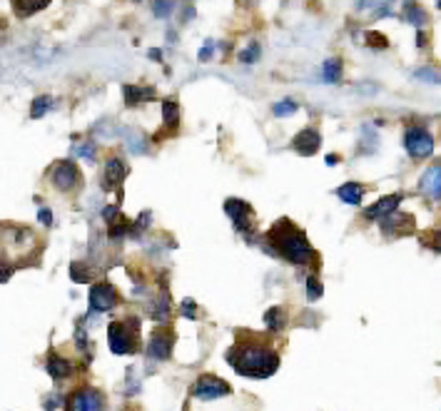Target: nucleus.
Segmentation results:
<instances>
[{
    "label": "nucleus",
    "mask_w": 441,
    "mask_h": 411,
    "mask_svg": "<svg viewBox=\"0 0 441 411\" xmlns=\"http://www.w3.org/2000/svg\"><path fill=\"white\" fill-rule=\"evenodd\" d=\"M127 165H125V160H120V157H110L107 160V165H105V177H103V187L105 189H117L123 187V182L127 180Z\"/></svg>",
    "instance_id": "nucleus-12"
},
{
    "label": "nucleus",
    "mask_w": 441,
    "mask_h": 411,
    "mask_svg": "<svg viewBox=\"0 0 441 411\" xmlns=\"http://www.w3.org/2000/svg\"><path fill=\"white\" fill-rule=\"evenodd\" d=\"M45 366H48V374H50L52 379H68L72 374V369H75V366H72L68 359H63L60 354H50Z\"/></svg>",
    "instance_id": "nucleus-17"
},
{
    "label": "nucleus",
    "mask_w": 441,
    "mask_h": 411,
    "mask_svg": "<svg viewBox=\"0 0 441 411\" xmlns=\"http://www.w3.org/2000/svg\"><path fill=\"white\" fill-rule=\"evenodd\" d=\"M38 220H40L43 224H45V227H52V212H50L48 207L40 209V212H38Z\"/></svg>",
    "instance_id": "nucleus-36"
},
{
    "label": "nucleus",
    "mask_w": 441,
    "mask_h": 411,
    "mask_svg": "<svg viewBox=\"0 0 441 411\" xmlns=\"http://www.w3.org/2000/svg\"><path fill=\"white\" fill-rule=\"evenodd\" d=\"M117 304V289L107 282H98L90 289V312H110Z\"/></svg>",
    "instance_id": "nucleus-10"
},
{
    "label": "nucleus",
    "mask_w": 441,
    "mask_h": 411,
    "mask_svg": "<svg viewBox=\"0 0 441 411\" xmlns=\"http://www.w3.org/2000/svg\"><path fill=\"white\" fill-rule=\"evenodd\" d=\"M334 162H339V157H334V155L327 157V165H334Z\"/></svg>",
    "instance_id": "nucleus-43"
},
{
    "label": "nucleus",
    "mask_w": 441,
    "mask_h": 411,
    "mask_svg": "<svg viewBox=\"0 0 441 411\" xmlns=\"http://www.w3.org/2000/svg\"><path fill=\"white\" fill-rule=\"evenodd\" d=\"M150 58H152V60H160V58H163V52H160V50H150Z\"/></svg>",
    "instance_id": "nucleus-42"
},
{
    "label": "nucleus",
    "mask_w": 441,
    "mask_h": 411,
    "mask_svg": "<svg viewBox=\"0 0 441 411\" xmlns=\"http://www.w3.org/2000/svg\"><path fill=\"white\" fill-rule=\"evenodd\" d=\"M152 10H155L157 18H167V15L175 10V3H155V6H152Z\"/></svg>",
    "instance_id": "nucleus-33"
},
{
    "label": "nucleus",
    "mask_w": 441,
    "mask_h": 411,
    "mask_svg": "<svg viewBox=\"0 0 441 411\" xmlns=\"http://www.w3.org/2000/svg\"><path fill=\"white\" fill-rule=\"evenodd\" d=\"M404 147L411 157H429L434 152V135L424 127H411L404 137Z\"/></svg>",
    "instance_id": "nucleus-7"
},
{
    "label": "nucleus",
    "mask_w": 441,
    "mask_h": 411,
    "mask_svg": "<svg viewBox=\"0 0 441 411\" xmlns=\"http://www.w3.org/2000/svg\"><path fill=\"white\" fill-rule=\"evenodd\" d=\"M68 411H105V397L92 386H80L70 394L65 404Z\"/></svg>",
    "instance_id": "nucleus-5"
},
{
    "label": "nucleus",
    "mask_w": 441,
    "mask_h": 411,
    "mask_svg": "<svg viewBox=\"0 0 441 411\" xmlns=\"http://www.w3.org/2000/svg\"><path fill=\"white\" fill-rule=\"evenodd\" d=\"M225 212L229 215V220L234 222L237 232L242 235H252L254 232V220H252V207L242 200H227L225 202Z\"/></svg>",
    "instance_id": "nucleus-8"
},
{
    "label": "nucleus",
    "mask_w": 441,
    "mask_h": 411,
    "mask_svg": "<svg viewBox=\"0 0 441 411\" xmlns=\"http://www.w3.org/2000/svg\"><path fill=\"white\" fill-rule=\"evenodd\" d=\"M212 48H214V40H207V45H205V50L200 52V58L202 60H209V52H212Z\"/></svg>",
    "instance_id": "nucleus-41"
},
{
    "label": "nucleus",
    "mask_w": 441,
    "mask_h": 411,
    "mask_svg": "<svg viewBox=\"0 0 441 411\" xmlns=\"http://www.w3.org/2000/svg\"><path fill=\"white\" fill-rule=\"evenodd\" d=\"M337 197L347 204H359L362 202V197H364V187L357 182H347L337 189Z\"/></svg>",
    "instance_id": "nucleus-19"
},
{
    "label": "nucleus",
    "mask_w": 441,
    "mask_h": 411,
    "mask_svg": "<svg viewBox=\"0 0 441 411\" xmlns=\"http://www.w3.org/2000/svg\"><path fill=\"white\" fill-rule=\"evenodd\" d=\"M265 324L267 329L272 334H279V332H285V326H287V312L282 307H272L269 312L265 314Z\"/></svg>",
    "instance_id": "nucleus-18"
},
{
    "label": "nucleus",
    "mask_w": 441,
    "mask_h": 411,
    "mask_svg": "<svg viewBox=\"0 0 441 411\" xmlns=\"http://www.w3.org/2000/svg\"><path fill=\"white\" fill-rule=\"evenodd\" d=\"M367 35H369V38H367V43H369L371 48H376V45H379V48H387V45H389V43H387V40L382 38V33H367Z\"/></svg>",
    "instance_id": "nucleus-35"
},
{
    "label": "nucleus",
    "mask_w": 441,
    "mask_h": 411,
    "mask_svg": "<svg viewBox=\"0 0 441 411\" xmlns=\"http://www.w3.org/2000/svg\"><path fill=\"white\" fill-rule=\"evenodd\" d=\"M192 397L195 399H202V401H212V399H222L227 397V394H232V386L225 381V379H217L212 377V374H205V377H200L192 384Z\"/></svg>",
    "instance_id": "nucleus-4"
},
{
    "label": "nucleus",
    "mask_w": 441,
    "mask_h": 411,
    "mask_svg": "<svg viewBox=\"0 0 441 411\" xmlns=\"http://www.w3.org/2000/svg\"><path fill=\"white\" fill-rule=\"evenodd\" d=\"M382 232L384 235H411L414 232V217L407 212H391L382 220Z\"/></svg>",
    "instance_id": "nucleus-11"
},
{
    "label": "nucleus",
    "mask_w": 441,
    "mask_h": 411,
    "mask_svg": "<svg viewBox=\"0 0 441 411\" xmlns=\"http://www.w3.org/2000/svg\"><path fill=\"white\" fill-rule=\"evenodd\" d=\"M43 8H48V0H15L13 3V10L20 15V18H28V15L38 13V10H43Z\"/></svg>",
    "instance_id": "nucleus-20"
},
{
    "label": "nucleus",
    "mask_w": 441,
    "mask_h": 411,
    "mask_svg": "<svg viewBox=\"0 0 441 411\" xmlns=\"http://www.w3.org/2000/svg\"><path fill=\"white\" fill-rule=\"evenodd\" d=\"M267 240L274 244V249L269 252L272 257H285L287 262L299 264V267L314 264V260H317V252L305 237V232L294 227L289 220H279L277 224H272V229L267 232Z\"/></svg>",
    "instance_id": "nucleus-2"
},
{
    "label": "nucleus",
    "mask_w": 441,
    "mask_h": 411,
    "mask_svg": "<svg viewBox=\"0 0 441 411\" xmlns=\"http://www.w3.org/2000/svg\"><path fill=\"white\" fill-rule=\"evenodd\" d=\"M272 110H274V115H277V118H287V115H292V112L299 110V105L294 103L292 98H285V100H279Z\"/></svg>",
    "instance_id": "nucleus-25"
},
{
    "label": "nucleus",
    "mask_w": 441,
    "mask_h": 411,
    "mask_svg": "<svg viewBox=\"0 0 441 411\" xmlns=\"http://www.w3.org/2000/svg\"><path fill=\"white\" fill-rule=\"evenodd\" d=\"M50 182L60 192H70V189H75V185H80V170L70 160H60V162L52 165Z\"/></svg>",
    "instance_id": "nucleus-6"
},
{
    "label": "nucleus",
    "mask_w": 441,
    "mask_h": 411,
    "mask_svg": "<svg viewBox=\"0 0 441 411\" xmlns=\"http://www.w3.org/2000/svg\"><path fill=\"white\" fill-rule=\"evenodd\" d=\"M127 145H130V150L132 152H137V155H143L145 152V140L143 137H140V132H130V135H127Z\"/></svg>",
    "instance_id": "nucleus-30"
},
{
    "label": "nucleus",
    "mask_w": 441,
    "mask_h": 411,
    "mask_svg": "<svg viewBox=\"0 0 441 411\" xmlns=\"http://www.w3.org/2000/svg\"><path fill=\"white\" fill-rule=\"evenodd\" d=\"M52 105H55V100H52L50 95H38V98L33 100V107H30V118H35V120L43 118Z\"/></svg>",
    "instance_id": "nucleus-22"
},
{
    "label": "nucleus",
    "mask_w": 441,
    "mask_h": 411,
    "mask_svg": "<svg viewBox=\"0 0 441 411\" xmlns=\"http://www.w3.org/2000/svg\"><path fill=\"white\" fill-rule=\"evenodd\" d=\"M402 200H404V195H389V197H382V200H376L371 207H367L364 209V217L367 220H384L387 215H391V212H396V207L402 204Z\"/></svg>",
    "instance_id": "nucleus-13"
},
{
    "label": "nucleus",
    "mask_w": 441,
    "mask_h": 411,
    "mask_svg": "<svg viewBox=\"0 0 441 411\" xmlns=\"http://www.w3.org/2000/svg\"><path fill=\"white\" fill-rule=\"evenodd\" d=\"M63 404V397H52V399H48L45 401V409L50 411V409H55V406H60Z\"/></svg>",
    "instance_id": "nucleus-40"
},
{
    "label": "nucleus",
    "mask_w": 441,
    "mask_h": 411,
    "mask_svg": "<svg viewBox=\"0 0 441 411\" xmlns=\"http://www.w3.org/2000/svg\"><path fill=\"white\" fill-rule=\"evenodd\" d=\"M10 274H13V269H10L6 262L0 260V282H8V280H10Z\"/></svg>",
    "instance_id": "nucleus-37"
},
{
    "label": "nucleus",
    "mask_w": 441,
    "mask_h": 411,
    "mask_svg": "<svg viewBox=\"0 0 441 411\" xmlns=\"http://www.w3.org/2000/svg\"><path fill=\"white\" fill-rule=\"evenodd\" d=\"M160 324H167V319H170V294H160V302L155 304V314H152Z\"/></svg>",
    "instance_id": "nucleus-23"
},
{
    "label": "nucleus",
    "mask_w": 441,
    "mask_h": 411,
    "mask_svg": "<svg viewBox=\"0 0 441 411\" xmlns=\"http://www.w3.org/2000/svg\"><path fill=\"white\" fill-rule=\"evenodd\" d=\"M319 145H322V135H319L317 130H302L297 137L292 140V147L299 152V155H305V157H309V155H314V152L319 150Z\"/></svg>",
    "instance_id": "nucleus-14"
},
{
    "label": "nucleus",
    "mask_w": 441,
    "mask_h": 411,
    "mask_svg": "<svg viewBox=\"0 0 441 411\" xmlns=\"http://www.w3.org/2000/svg\"><path fill=\"white\" fill-rule=\"evenodd\" d=\"M125 105L127 107H135V105H143L147 100H155V90L152 87H135V85H125Z\"/></svg>",
    "instance_id": "nucleus-16"
},
{
    "label": "nucleus",
    "mask_w": 441,
    "mask_h": 411,
    "mask_svg": "<svg viewBox=\"0 0 441 411\" xmlns=\"http://www.w3.org/2000/svg\"><path fill=\"white\" fill-rule=\"evenodd\" d=\"M227 361L234 372L249 379H267L279 369V354L272 337L237 329L234 346L227 352Z\"/></svg>",
    "instance_id": "nucleus-1"
},
{
    "label": "nucleus",
    "mask_w": 441,
    "mask_h": 411,
    "mask_svg": "<svg viewBox=\"0 0 441 411\" xmlns=\"http://www.w3.org/2000/svg\"><path fill=\"white\" fill-rule=\"evenodd\" d=\"M180 312L185 314L187 319H195V317H197V307H195V302H192V299H182Z\"/></svg>",
    "instance_id": "nucleus-34"
},
{
    "label": "nucleus",
    "mask_w": 441,
    "mask_h": 411,
    "mask_svg": "<svg viewBox=\"0 0 441 411\" xmlns=\"http://www.w3.org/2000/svg\"><path fill=\"white\" fill-rule=\"evenodd\" d=\"M342 78V63L337 58H329L325 63V83H337Z\"/></svg>",
    "instance_id": "nucleus-24"
},
{
    "label": "nucleus",
    "mask_w": 441,
    "mask_h": 411,
    "mask_svg": "<svg viewBox=\"0 0 441 411\" xmlns=\"http://www.w3.org/2000/svg\"><path fill=\"white\" fill-rule=\"evenodd\" d=\"M140 322L127 319V322H112L107 326V344H110L112 354L117 357H125V354H132L140 346Z\"/></svg>",
    "instance_id": "nucleus-3"
},
{
    "label": "nucleus",
    "mask_w": 441,
    "mask_h": 411,
    "mask_svg": "<svg viewBox=\"0 0 441 411\" xmlns=\"http://www.w3.org/2000/svg\"><path fill=\"white\" fill-rule=\"evenodd\" d=\"M374 13H376V18H387V15L391 13V8L389 6H374Z\"/></svg>",
    "instance_id": "nucleus-39"
},
{
    "label": "nucleus",
    "mask_w": 441,
    "mask_h": 411,
    "mask_svg": "<svg viewBox=\"0 0 441 411\" xmlns=\"http://www.w3.org/2000/svg\"><path fill=\"white\" fill-rule=\"evenodd\" d=\"M70 277H72V282H78V284H83V282H90V269L85 267V264H80V262H72V264H70Z\"/></svg>",
    "instance_id": "nucleus-27"
},
{
    "label": "nucleus",
    "mask_w": 441,
    "mask_h": 411,
    "mask_svg": "<svg viewBox=\"0 0 441 411\" xmlns=\"http://www.w3.org/2000/svg\"><path fill=\"white\" fill-rule=\"evenodd\" d=\"M172 346H175V334H172V329H167V326L155 329V334H152V339H150V344H147L150 359H157V361L170 359Z\"/></svg>",
    "instance_id": "nucleus-9"
},
{
    "label": "nucleus",
    "mask_w": 441,
    "mask_h": 411,
    "mask_svg": "<svg viewBox=\"0 0 441 411\" xmlns=\"http://www.w3.org/2000/svg\"><path fill=\"white\" fill-rule=\"evenodd\" d=\"M240 60L242 63H254V60H260V45H257V43H249V48L242 50Z\"/></svg>",
    "instance_id": "nucleus-29"
},
{
    "label": "nucleus",
    "mask_w": 441,
    "mask_h": 411,
    "mask_svg": "<svg viewBox=\"0 0 441 411\" xmlns=\"http://www.w3.org/2000/svg\"><path fill=\"white\" fill-rule=\"evenodd\" d=\"M75 155L85 157V160H95V145L92 143H85V145H75Z\"/></svg>",
    "instance_id": "nucleus-31"
},
{
    "label": "nucleus",
    "mask_w": 441,
    "mask_h": 411,
    "mask_svg": "<svg viewBox=\"0 0 441 411\" xmlns=\"http://www.w3.org/2000/svg\"><path fill=\"white\" fill-rule=\"evenodd\" d=\"M163 115H165V130L175 132L177 125H180V107H177L175 103L165 100V103H163Z\"/></svg>",
    "instance_id": "nucleus-21"
},
{
    "label": "nucleus",
    "mask_w": 441,
    "mask_h": 411,
    "mask_svg": "<svg viewBox=\"0 0 441 411\" xmlns=\"http://www.w3.org/2000/svg\"><path fill=\"white\" fill-rule=\"evenodd\" d=\"M404 13H407L409 23H414V25H424V23H427V15H424V10H422V8H416L414 3H407V6H404Z\"/></svg>",
    "instance_id": "nucleus-26"
},
{
    "label": "nucleus",
    "mask_w": 441,
    "mask_h": 411,
    "mask_svg": "<svg viewBox=\"0 0 441 411\" xmlns=\"http://www.w3.org/2000/svg\"><path fill=\"white\" fill-rule=\"evenodd\" d=\"M75 344H78L80 349H85V346H88V337H85V329H78V332H75Z\"/></svg>",
    "instance_id": "nucleus-38"
},
{
    "label": "nucleus",
    "mask_w": 441,
    "mask_h": 411,
    "mask_svg": "<svg viewBox=\"0 0 441 411\" xmlns=\"http://www.w3.org/2000/svg\"><path fill=\"white\" fill-rule=\"evenodd\" d=\"M322 292H325V289H322V282H319L317 277H309V280H307V299L317 302L319 297H322Z\"/></svg>",
    "instance_id": "nucleus-28"
},
{
    "label": "nucleus",
    "mask_w": 441,
    "mask_h": 411,
    "mask_svg": "<svg viewBox=\"0 0 441 411\" xmlns=\"http://www.w3.org/2000/svg\"><path fill=\"white\" fill-rule=\"evenodd\" d=\"M416 78L427 80V83H431V85H439V75H436L431 67H422V70H416Z\"/></svg>",
    "instance_id": "nucleus-32"
},
{
    "label": "nucleus",
    "mask_w": 441,
    "mask_h": 411,
    "mask_svg": "<svg viewBox=\"0 0 441 411\" xmlns=\"http://www.w3.org/2000/svg\"><path fill=\"white\" fill-rule=\"evenodd\" d=\"M419 187H422V192H427V197H431V200H439L441 195V165H431L427 170V175L422 177V182H419Z\"/></svg>",
    "instance_id": "nucleus-15"
}]
</instances>
